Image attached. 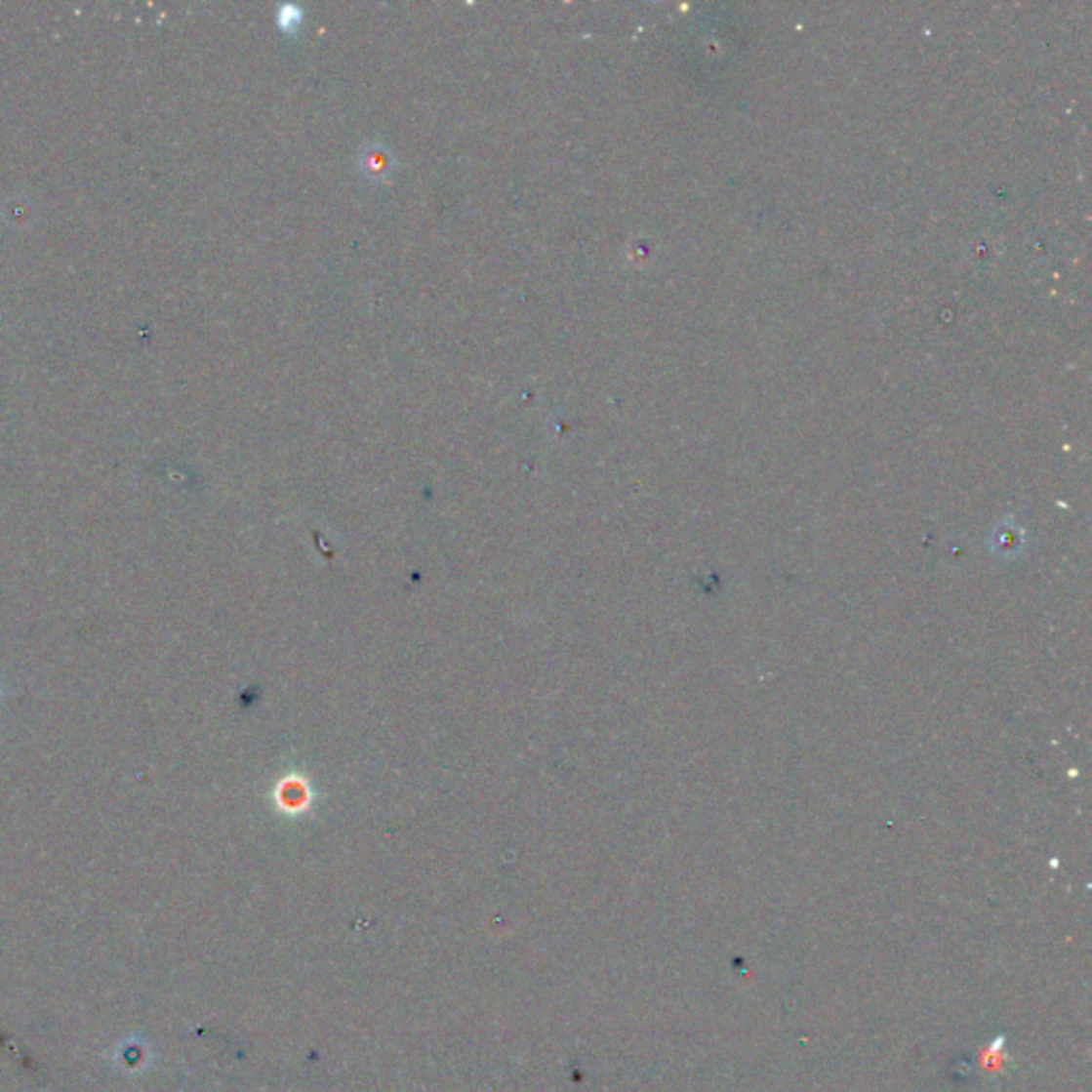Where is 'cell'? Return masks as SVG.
Wrapping results in <instances>:
<instances>
[{
  "label": "cell",
  "instance_id": "obj_1",
  "mask_svg": "<svg viewBox=\"0 0 1092 1092\" xmlns=\"http://www.w3.org/2000/svg\"><path fill=\"white\" fill-rule=\"evenodd\" d=\"M367 158H370V163L365 165V169L370 171L372 176H384V174H388V163H386V158H388V156H386L384 152H370V154L365 156V160H367Z\"/></svg>",
  "mask_w": 1092,
  "mask_h": 1092
}]
</instances>
